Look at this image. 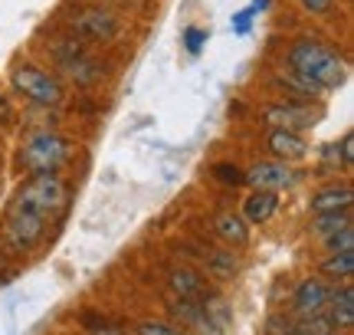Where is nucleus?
<instances>
[{
  "mask_svg": "<svg viewBox=\"0 0 354 335\" xmlns=\"http://www.w3.org/2000/svg\"><path fill=\"white\" fill-rule=\"evenodd\" d=\"M10 82L24 99H30V102H37V105H59L63 102V86H59L46 69H37V66H17Z\"/></svg>",
  "mask_w": 354,
  "mask_h": 335,
  "instance_id": "obj_4",
  "label": "nucleus"
},
{
  "mask_svg": "<svg viewBox=\"0 0 354 335\" xmlns=\"http://www.w3.org/2000/svg\"><path fill=\"white\" fill-rule=\"evenodd\" d=\"M243 181H250L256 191H282V188H289L295 174H292L289 161H276V158H269V161H256Z\"/></svg>",
  "mask_w": 354,
  "mask_h": 335,
  "instance_id": "obj_5",
  "label": "nucleus"
},
{
  "mask_svg": "<svg viewBox=\"0 0 354 335\" xmlns=\"http://www.w3.org/2000/svg\"><path fill=\"white\" fill-rule=\"evenodd\" d=\"M214 227H216V233H220V237H223L227 244H233V246L250 244V224L243 220V214H233V210H223V214H216Z\"/></svg>",
  "mask_w": 354,
  "mask_h": 335,
  "instance_id": "obj_13",
  "label": "nucleus"
},
{
  "mask_svg": "<svg viewBox=\"0 0 354 335\" xmlns=\"http://www.w3.org/2000/svg\"><path fill=\"white\" fill-rule=\"evenodd\" d=\"M256 13H253V7H246L243 13H236L233 17V33H250V20H253Z\"/></svg>",
  "mask_w": 354,
  "mask_h": 335,
  "instance_id": "obj_22",
  "label": "nucleus"
},
{
  "mask_svg": "<svg viewBox=\"0 0 354 335\" xmlns=\"http://www.w3.org/2000/svg\"><path fill=\"white\" fill-rule=\"evenodd\" d=\"M73 26H76L79 37H86V39H112V37H118V30H122L118 17H115L112 10H105V7H86V10L73 20Z\"/></svg>",
  "mask_w": 354,
  "mask_h": 335,
  "instance_id": "obj_6",
  "label": "nucleus"
},
{
  "mask_svg": "<svg viewBox=\"0 0 354 335\" xmlns=\"http://www.w3.org/2000/svg\"><path fill=\"white\" fill-rule=\"evenodd\" d=\"M167 283L177 293V299H190V302H203L207 296V283L197 270H187V266H174L167 273Z\"/></svg>",
  "mask_w": 354,
  "mask_h": 335,
  "instance_id": "obj_8",
  "label": "nucleus"
},
{
  "mask_svg": "<svg viewBox=\"0 0 354 335\" xmlns=\"http://www.w3.org/2000/svg\"><path fill=\"white\" fill-rule=\"evenodd\" d=\"M92 335H131V332L118 329V325H99V329H92Z\"/></svg>",
  "mask_w": 354,
  "mask_h": 335,
  "instance_id": "obj_25",
  "label": "nucleus"
},
{
  "mask_svg": "<svg viewBox=\"0 0 354 335\" xmlns=\"http://www.w3.org/2000/svg\"><path fill=\"white\" fill-rule=\"evenodd\" d=\"M203 263H207V273H214V276H220V280H230V276L236 273V260H233V253H227V250L207 253Z\"/></svg>",
  "mask_w": 354,
  "mask_h": 335,
  "instance_id": "obj_16",
  "label": "nucleus"
},
{
  "mask_svg": "<svg viewBox=\"0 0 354 335\" xmlns=\"http://www.w3.org/2000/svg\"><path fill=\"white\" fill-rule=\"evenodd\" d=\"M328 296H331L328 283H325L322 276H308V280H302V283H299L295 296H292V306H295V312H299V316L312 319V316H318V312L328 306Z\"/></svg>",
  "mask_w": 354,
  "mask_h": 335,
  "instance_id": "obj_7",
  "label": "nucleus"
},
{
  "mask_svg": "<svg viewBox=\"0 0 354 335\" xmlns=\"http://www.w3.org/2000/svg\"><path fill=\"white\" fill-rule=\"evenodd\" d=\"M328 325H338V329H351L354 325V289L351 286H342L328 296Z\"/></svg>",
  "mask_w": 354,
  "mask_h": 335,
  "instance_id": "obj_12",
  "label": "nucleus"
},
{
  "mask_svg": "<svg viewBox=\"0 0 354 335\" xmlns=\"http://www.w3.org/2000/svg\"><path fill=\"white\" fill-rule=\"evenodd\" d=\"M322 273H325V276H331V280H351V273H354V250L331 253V257L322 263Z\"/></svg>",
  "mask_w": 354,
  "mask_h": 335,
  "instance_id": "obj_15",
  "label": "nucleus"
},
{
  "mask_svg": "<svg viewBox=\"0 0 354 335\" xmlns=\"http://www.w3.org/2000/svg\"><path fill=\"white\" fill-rule=\"evenodd\" d=\"M135 332L138 335H184V329L174 323H154V319H148V323H141Z\"/></svg>",
  "mask_w": 354,
  "mask_h": 335,
  "instance_id": "obj_20",
  "label": "nucleus"
},
{
  "mask_svg": "<svg viewBox=\"0 0 354 335\" xmlns=\"http://www.w3.org/2000/svg\"><path fill=\"white\" fill-rule=\"evenodd\" d=\"M348 224H351V214H348V210H338V214H318L315 230L322 233V237H328V233L342 230V227H348Z\"/></svg>",
  "mask_w": 354,
  "mask_h": 335,
  "instance_id": "obj_17",
  "label": "nucleus"
},
{
  "mask_svg": "<svg viewBox=\"0 0 354 335\" xmlns=\"http://www.w3.org/2000/svg\"><path fill=\"white\" fill-rule=\"evenodd\" d=\"M289 69H292V76H299L302 82L315 86L318 92L338 89V86H344V79H348V63H344L342 53L312 37L295 39L289 46Z\"/></svg>",
  "mask_w": 354,
  "mask_h": 335,
  "instance_id": "obj_2",
  "label": "nucleus"
},
{
  "mask_svg": "<svg viewBox=\"0 0 354 335\" xmlns=\"http://www.w3.org/2000/svg\"><path fill=\"white\" fill-rule=\"evenodd\" d=\"M269 152L276 155V161H295L308 152V145L302 142L299 132H289V129H272L269 132Z\"/></svg>",
  "mask_w": 354,
  "mask_h": 335,
  "instance_id": "obj_10",
  "label": "nucleus"
},
{
  "mask_svg": "<svg viewBox=\"0 0 354 335\" xmlns=\"http://www.w3.org/2000/svg\"><path fill=\"white\" fill-rule=\"evenodd\" d=\"M279 210V194L276 191H253L243 204V220L246 224H266Z\"/></svg>",
  "mask_w": 354,
  "mask_h": 335,
  "instance_id": "obj_11",
  "label": "nucleus"
},
{
  "mask_svg": "<svg viewBox=\"0 0 354 335\" xmlns=\"http://www.w3.org/2000/svg\"><path fill=\"white\" fill-rule=\"evenodd\" d=\"M351 152H354V145H351V135H344V138H342V165H344V168L351 165Z\"/></svg>",
  "mask_w": 354,
  "mask_h": 335,
  "instance_id": "obj_24",
  "label": "nucleus"
},
{
  "mask_svg": "<svg viewBox=\"0 0 354 335\" xmlns=\"http://www.w3.org/2000/svg\"><path fill=\"white\" fill-rule=\"evenodd\" d=\"M69 161V142L56 132H37L20 148V165L30 174H53Z\"/></svg>",
  "mask_w": 354,
  "mask_h": 335,
  "instance_id": "obj_3",
  "label": "nucleus"
},
{
  "mask_svg": "<svg viewBox=\"0 0 354 335\" xmlns=\"http://www.w3.org/2000/svg\"><path fill=\"white\" fill-rule=\"evenodd\" d=\"M315 335H338V332H331V329H325V332H315Z\"/></svg>",
  "mask_w": 354,
  "mask_h": 335,
  "instance_id": "obj_26",
  "label": "nucleus"
},
{
  "mask_svg": "<svg viewBox=\"0 0 354 335\" xmlns=\"http://www.w3.org/2000/svg\"><path fill=\"white\" fill-rule=\"evenodd\" d=\"M325 244H328L331 253H342V250H354V224L342 227V230H335L325 237Z\"/></svg>",
  "mask_w": 354,
  "mask_h": 335,
  "instance_id": "obj_18",
  "label": "nucleus"
},
{
  "mask_svg": "<svg viewBox=\"0 0 354 335\" xmlns=\"http://www.w3.org/2000/svg\"><path fill=\"white\" fill-rule=\"evenodd\" d=\"M214 171H216V178L227 181V184H240V181H243V174L236 171V165H227V161H223V165H216Z\"/></svg>",
  "mask_w": 354,
  "mask_h": 335,
  "instance_id": "obj_21",
  "label": "nucleus"
},
{
  "mask_svg": "<svg viewBox=\"0 0 354 335\" xmlns=\"http://www.w3.org/2000/svg\"><path fill=\"white\" fill-rule=\"evenodd\" d=\"M69 201V184L56 171L53 174H30V178L13 191L10 204L3 210L0 224V240L10 253H24L46 237L53 217L59 214Z\"/></svg>",
  "mask_w": 354,
  "mask_h": 335,
  "instance_id": "obj_1",
  "label": "nucleus"
},
{
  "mask_svg": "<svg viewBox=\"0 0 354 335\" xmlns=\"http://www.w3.org/2000/svg\"><path fill=\"white\" fill-rule=\"evenodd\" d=\"M269 122H276V129H305V125H312L315 116L308 112V109H299V105H269Z\"/></svg>",
  "mask_w": 354,
  "mask_h": 335,
  "instance_id": "obj_14",
  "label": "nucleus"
},
{
  "mask_svg": "<svg viewBox=\"0 0 354 335\" xmlns=\"http://www.w3.org/2000/svg\"><path fill=\"white\" fill-rule=\"evenodd\" d=\"M354 204V191L348 184H331L325 191H318L312 197V214H338V210H351Z\"/></svg>",
  "mask_w": 354,
  "mask_h": 335,
  "instance_id": "obj_9",
  "label": "nucleus"
},
{
  "mask_svg": "<svg viewBox=\"0 0 354 335\" xmlns=\"http://www.w3.org/2000/svg\"><path fill=\"white\" fill-rule=\"evenodd\" d=\"M207 37H210V33L201 30V26H187V30H184V50H187L190 56H197V53L207 46Z\"/></svg>",
  "mask_w": 354,
  "mask_h": 335,
  "instance_id": "obj_19",
  "label": "nucleus"
},
{
  "mask_svg": "<svg viewBox=\"0 0 354 335\" xmlns=\"http://www.w3.org/2000/svg\"><path fill=\"white\" fill-rule=\"evenodd\" d=\"M331 3H335V0H302V10L305 13H328Z\"/></svg>",
  "mask_w": 354,
  "mask_h": 335,
  "instance_id": "obj_23",
  "label": "nucleus"
}]
</instances>
